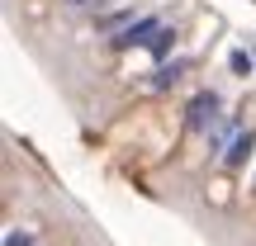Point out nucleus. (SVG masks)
Instances as JSON below:
<instances>
[{"label":"nucleus","mask_w":256,"mask_h":246,"mask_svg":"<svg viewBox=\"0 0 256 246\" xmlns=\"http://www.w3.org/2000/svg\"><path fill=\"white\" fill-rule=\"evenodd\" d=\"M218 119H223V100H218V90H200L190 104H185V128H190V133H209Z\"/></svg>","instance_id":"1"},{"label":"nucleus","mask_w":256,"mask_h":246,"mask_svg":"<svg viewBox=\"0 0 256 246\" xmlns=\"http://www.w3.org/2000/svg\"><path fill=\"white\" fill-rule=\"evenodd\" d=\"M156 28H162V19H156V14H142V19H133V24H124L119 33L110 38V47H114V52H128V47H147Z\"/></svg>","instance_id":"2"},{"label":"nucleus","mask_w":256,"mask_h":246,"mask_svg":"<svg viewBox=\"0 0 256 246\" xmlns=\"http://www.w3.org/2000/svg\"><path fill=\"white\" fill-rule=\"evenodd\" d=\"M238 133H242V114H223L218 128H209V147L214 152H228V147L238 142Z\"/></svg>","instance_id":"3"},{"label":"nucleus","mask_w":256,"mask_h":246,"mask_svg":"<svg viewBox=\"0 0 256 246\" xmlns=\"http://www.w3.org/2000/svg\"><path fill=\"white\" fill-rule=\"evenodd\" d=\"M185 71H190V62H185V57H176V62H162V66L152 71V90H171V85L180 81Z\"/></svg>","instance_id":"4"},{"label":"nucleus","mask_w":256,"mask_h":246,"mask_svg":"<svg viewBox=\"0 0 256 246\" xmlns=\"http://www.w3.org/2000/svg\"><path fill=\"white\" fill-rule=\"evenodd\" d=\"M252 147H256V128H252V133L242 128V133H238V142H232L228 152H223V161H228V166H242V161L252 156Z\"/></svg>","instance_id":"5"},{"label":"nucleus","mask_w":256,"mask_h":246,"mask_svg":"<svg viewBox=\"0 0 256 246\" xmlns=\"http://www.w3.org/2000/svg\"><path fill=\"white\" fill-rule=\"evenodd\" d=\"M171 47H176V28H156L152 43H147V52H152V57H166Z\"/></svg>","instance_id":"6"},{"label":"nucleus","mask_w":256,"mask_h":246,"mask_svg":"<svg viewBox=\"0 0 256 246\" xmlns=\"http://www.w3.org/2000/svg\"><path fill=\"white\" fill-rule=\"evenodd\" d=\"M252 62H256V52H247V47H238V52L228 57V66H232L238 76H252Z\"/></svg>","instance_id":"7"},{"label":"nucleus","mask_w":256,"mask_h":246,"mask_svg":"<svg viewBox=\"0 0 256 246\" xmlns=\"http://www.w3.org/2000/svg\"><path fill=\"white\" fill-rule=\"evenodd\" d=\"M5 246H34V237L19 232V228H10V232H5Z\"/></svg>","instance_id":"8"},{"label":"nucleus","mask_w":256,"mask_h":246,"mask_svg":"<svg viewBox=\"0 0 256 246\" xmlns=\"http://www.w3.org/2000/svg\"><path fill=\"white\" fill-rule=\"evenodd\" d=\"M66 5H76V9H81V5H90V0H66Z\"/></svg>","instance_id":"9"},{"label":"nucleus","mask_w":256,"mask_h":246,"mask_svg":"<svg viewBox=\"0 0 256 246\" xmlns=\"http://www.w3.org/2000/svg\"><path fill=\"white\" fill-rule=\"evenodd\" d=\"M252 52H256V47H252Z\"/></svg>","instance_id":"10"}]
</instances>
